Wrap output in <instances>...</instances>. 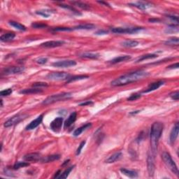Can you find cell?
Segmentation results:
<instances>
[{"instance_id": "cell-1", "label": "cell", "mask_w": 179, "mask_h": 179, "mask_svg": "<svg viewBox=\"0 0 179 179\" xmlns=\"http://www.w3.org/2000/svg\"><path fill=\"white\" fill-rule=\"evenodd\" d=\"M148 74H149L148 72L143 70L129 73V74H125V75L121 76L118 78L115 79L111 82V85L113 86H122V85L137 81L144 77L148 76Z\"/></svg>"}, {"instance_id": "cell-2", "label": "cell", "mask_w": 179, "mask_h": 179, "mask_svg": "<svg viewBox=\"0 0 179 179\" xmlns=\"http://www.w3.org/2000/svg\"><path fill=\"white\" fill-rule=\"evenodd\" d=\"M163 124L161 123H154L150 129V147L151 153L153 155L156 154L158 151V146L159 140L163 131Z\"/></svg>"}, {"instance_id": "cell-3", "label": "cell", "mask_w": 179, "mask_h": 179, "mask_svg": "<svg viewBox=\"0 0 179 179\" xmlns=\"http://www.w3.org/2000/svg\"><path fill=\"white\" fill-rule=\"evenodd\" d=\"M71 97H72V93H60V94L53 95L47 97L43 102L42 104H44V105H48V104H53V103L60 102V101H63L65 100V99H70Z\"/></svg>"}, {"instance_id": "cell-4", "label": "cell", "mask_w": 179, "mask_h": 179, "mask_svg": "<svg viewBox=\"0 0 179 179\" xmlns=\"http://www.w3.org/2000/svg\"><path fill=\"white\" fill-rule=\"evenodd\" d=\"M162 158L163 161H164V164L166 166L173 172L176 176H178V169L177 167L176 164L174 162V161L172 160V156H171L169 153L167 152H164L162 155Z\"/></svg>"}, {"instance_id": "cell-5", "label": "cell", "mask_w": 179, "mask_h": 179, "mask_svg": "<svg viewBox=\"0 0 179 179\" xmlns=\"http://www.w3.org/2000/svg\"><path fill=\"white\" fill-rule=\"evenodd\" d=\"M70 78V74L66 72H54L47 76V78L51 80H68Z\"/></svg>"}, {"instance_id": "cell-6", "label": "cell", "mask_w": 179, "mask_h": 179, "mask_svg": "<svg viewBox=\"0 0 179 179\" xmlns=\"http://www.w3.org/2000/svg\"><path fill=\"white\" fill-rule=\"evenodd\" d=\"M26 117H27V115H25V114H21V113L17 114V115H14V116H13L11 118H9L7 121H6L5 123H4V127H9L18 124V123H20V121L24 120Z\"/></svg>"}, {"instance_id": "cell-7", "label": "cell", "mask_w": 179, "mask_h": 179, "mask_svg": "<svg viewBox=\"0 0 179 179\" xmlns=\"http://www.w3.org/2000/svg\"><path fill=\"white\" fill-rule=\"evenodd\" d=\"M142 29L141 27H114L111 31L116 34H133Z\"/></svg>"}, {"instance_id": "cell-8", "label": "cell", "mask_w": 179, "mask_h": 179, "mask_svg": "<svg viewBox=\"0 0 179 179\" xmlns=\"http://www.w3.org/2000/svg\"><path fill=\"white\" fill-rule=\"evenodd\" d=\"M155 155H153L151 152H150L148 155V160H147V164H148V171L150 176H153L155 172Z\"/></svg>"}, {"instance_id": "cell-9", "label": "cell", "mask_w": 179, "mask_h": 179, "mask_svg": "<svg viewBox=\"0 0 179 179\" xmlns=\"http://www.w3.org/2000/svg\"><path fill=\"white\" fill-rule=\"evenodd\" d=\"M63 123V118L62 117H58L55 120H53L51 122L50 125V127L51 130H53L55 132H58L61 129L62 125Z\"/></svg>"}, {"instance_id": "cell-10", "label": "cell", "mask_w": 179, "mask_h": 179, "mask_svg": "<svg viewBox=\"0 0 179 179\" xmlns=\"http://www.w3.org/2000/svg\"><path fill=\"white\" fill-rule=\"evenodd\" d=\"M25 68L22 66H11V67H8L3 70L2 74L4 75H11V74H19L24 72Z\"/></svg>"}, {"instance_id": "cell-11", "label": "cell", "mask_w": 179, "mask_h": 179, "mask_svg": "<svg viewBox=\"0 0 179 179\" xmlns=\"http://www.w3.org/2000/svg\"><path fill=\"white\" fill-rule=\"evenodd\" d=\"M76 64V62L74 60H62V61L55 62L53 63V66H56V67H62V68L69 67V66H75Z\"/></svg>"}, {"instance_id": "cell-12", "label": "cell", "mask_w": 179, "mask_h": 179, "mask_svg": "<svg viewBox=\"0 0 179 179\" xmlns=\"http://www.w3.org/2000/svg\"><path fill=\"white\" fill-rule=\"evenodd\" d=\"M64 44L62 41H49V42H44L41 44V46L44 48H55L62 46Z\"/></svg>"}, {"instance_id": "cell-13", "label": "cell", "mask_w": 179, "mask_h": 179, "mask_svg": "<svg viewBox=\"0 0 179 179\" xmlns=\"http://www.w3.org/2000/svg\"><path fill=\"white\" fill-rule=\"evenodd\" d=\"M42 158V157L41 156V155L37 153H29V154L25 155V157H24V160L25 161L34 162L41 161Z\"/></svg>"}, {"instance_id": "cell-14", "label": "cell", "mask_w": 179, "mask_h": 179, "mask_svg": "<svg viewBox=\"0 0 179 179\" xmlns=\"http://www.w3.org/2000/svg\"><path fill=\"white\" fill-rule=\"evenodd\" d=\"M43 117H44V115H39V117H37L35 120L32 121L31 123H30L26 127L27 130H32V129H35L36 127H37L39 126L41 123H42V122L43 120Z\"/></svg>"}, {"instance_id": "cell-15", "label": "cell", "mask_w": 179, "mask_h": 179, "mask_svg": "<svg viewBox=\"0 0 179 179\" xmlns=\"http://www.w3.org/2000/svg\"><path fill=\"white\" fill-rule=\"evenodd\" d=\"M178 131H179V125L178 123H176L174 125L173 129H172V131L170 133V137H169V141H170L171 143H174L176 140L177 137L178 135Z\"/></svg>"}, {"instance_id": "cell-16", "label": "cell", "mask_w": 179, "mask_h": 179, "mask_svg": "<svg viewBox=\"0 0 179 179\" xmlns=\"http://www.w3.org/2000/svg\"><path fill=\"white\" fill-rule=\"evenodd\" d=\"M129 5L137 7L141 10H146V9H149L152 6L151 4L148 2H145V1H137V2L131 3V4H129Z\"/></svg>"}, {"instance_id": "cell-17", "label": "cell", "mask_w": 179, "mask_h": 179, "mask_svg": "<svg viewBox=\"0 0 179 179\" xmlns=\"http://www.w3.org/2000/svg\"><path fill=\"white\" fill-rule=\"evenodd\" d=\"M164 81L163 80H160V81H157L155 82V83H153L151 84H150L149 86L148 87L146 90H144L143 93H150L151 91H154V90L158 89L160 87H161L162 85H164Z\"/></svg>"}, {"instance_id": "cell-18", "label": "cell", "mask_w": 179, "mask_h": 179, "mask_svg": "<svg viewBox=\"0 0 179 179\" xmlns=\"http://www.w3.org/2000/svg\"><path fill=\"white\" fill-rule=\"evenodd\" d=\"M77 118V114L76 112H74V113H71L70 115L69 116V118H67V120H66L65 123H64V128L69 127H70L74 122L76 121Z\"/></svg>"}, {"instance_id": "cell-19", "label": "cell", "mask_w": 179, "mask_h": 179, "mask_svg": "<svg viewBox=\"0 0 179 179\" xmlns=\"http://www.w3.org/2000/svg\"><path fill=\"white\" fill-rule=\"evenodd\" d=\"M120 172H122V174L127 176V177H129V178H137L138 176L137 172L134 170H130V169H120Z\"/></svg>"}, {"instance_id": "cell-20", "label": "cell", "mask_w": 179, "mask_h": 179, "mask_svg": "<svg viewBox=\"0 0 179 179\" xmlns=\"http://www.w3.org/2000/svg\"><path fill=\"white\" fill-rule=\"evenodd\" d=\"M131 59L130 55H122V56L117 57V58H113V60H111L110 62L111 64H117V63L122 62H125L127 60Z\"/></svg>"}, {"instance_id": "cell-21", "label": "cell", "mask_w": 179, "mask_h": 179, "mask_svg": "<svg viewBox=\"0 0 179 179\" xmlns=\"http://www.w3.org/2000/svg\"><path fill=\"white\" fill-rule=\"evenodd\" d=\"M60 155H49V156H46V157H44V158H42L40 162H42L43 163L51 162H53L55 160H58L60 159Z\"/></svg>"}, {"instance_id": "cell-22", "label": "cell", "mask_w": 179, "mask_h": 179, "mask_svg": "<svg viewBox=\"0 0 179 179\" xmlns=\"http://www.w3.org/2000/svg\"><path fill=\"white\" fill-rule=\"evenodd\" d=\"M122 157V153L121 152H117L115 153L114 154L111 155L109 158L106 160V162L107 163H113L119 160Z\"/></svg>"}, {"instance_id": "cell-23", "label": "cell", "mask_w": 179, "mask_h": 179, "mask_svg": "<svg viewBox=\"0 0 179 179\" xmlns=\"http://www.w3.org/2000/svg\"><path fill=\"white\" fill-rule=\"evenodd\" d=\"M121 45L126 48H133L139 45V42L134 40H126L121 43Z\"/></svg>"}, {"instance_id": "cell-24", "label": "cell", "mask_w": 179, "mask_h": 179, "mask_svg": "<svg viewBox=\"0 0 179 179\" xmlns=\"http://www.w3.org/2000/svg\"><path fill=\"white\" fill-rule=\"evenodd\" d=\"M91 125H92L91 123H87V124L84 125L83 126L80 127L78 128V129H76V130L74 131V134H74V136H75V137H78V136L80 135V134H81V133L83 132V131L86 130L87 129H88V128L90 127Z\"/></svg>"}, {"instance_id": "cell-25", "label": "cell", "mask_w": 179, "mask_h": 179, "mask_svg": "<svg viewBox=\"0 0 179 179\" xmlns=\"http://www.w3.org/2000/svg\"><path fill=\"white\" fill-rule=\"evenodd\" d=\"M42 90H41L40 88H31V89H25L20 91V94H24V95H27V94H36V93H42Z\"/></svg>"}, {"instance_id": "cell-26", "label": "cell", "mask_w": 179, "mask_h": 179, "mask_svg": "<svg viewBox=\"0 0 179 179\" xmlns=\"http://www.w3.org/2000/svg\"><path fill=\"white\" fill-rule=\"evenodd\" d=\"M15 34L14 33H6V34L1 36L0 39L1 42H10L15 38Z\"/></svg>"}, {"instance_id": "cell-27", "label": "cell", "mask_w": 179, "mask_h": 179, "mask_svg": "<svg viewBox=\"0 0 179 179\" xmlns=\"http://www.w3.org/2000/svg\"><path fill=\"white\" fill-rule=\"evenodd\" d=\"M158 57V55L156 54H146V55H144L141 56L137 60V62H140L143 61L145 60H150V59H153V58H156Z\"/></svg>"}, {"instance_id": "cell-28", "label": "cell", "mask_w": 179, "mask_h": 179, "mask_svg": "<svg viewBox=\"0 0 179 179\" xmlns=\"http://www.w3.org/2000/svg\"><path fill=\"white\" fill-rule=\"evenodd\" d=\"M36 13L37 15H42L44 18H48L51 15L52 11L50 10H47V9H43V10H39L36 11Z\"/></svg>"}, {"instance_id": "cell-29", "label": "cell", "mask_w": 179, "mask_h": 179, "mask_svg": "<svg viewBox=\"0 0 179 179\" xmlns=\"http://www.w3.org/2000/svg\"><path fill=\"white\" fill-rule=\"evenodd\" d=\"M9 24L11 25L12 27H13L14 28L20 30V31H25V30H26V27H25L24 25L20 24V23H18V22L10 21L9 22Z\"/></svg>"}, {"instance_id": "cell-30", "label": "cell", "mask_w": 179, "mask_h": 179, "mask_svg": "<svg viewBox=\"0 0 179 179\" xmlns=\"http://www.w3.org/2000/svg\"><path fill=\"white\" fill-rule=\"evenodd\" d=\"M99 57L98 54L92 53H85L80 55V58H88V59H97Z\"/></svg>"}, {"instance_id": "cell-31", "label": "cell", "mask_w": 179, "mask_h": 179, "mask_svg": "<svg viewBox=\"0 0 179 179\" xmlns=\"http://www.w3.org/2000/svg\"><path fill=\"white\" fill-rule=\"evenodd\" d=\"M93 28H95V25L92 24H85L78 25L73 29H92Z\"/></svg>"}, {"instance_id": "cell-32", "label": "cell", "mask_w": 179, "mask_h": 179, "mask_svg": "<svg viewBox=\"0 0 179 179\" xmlns=\"http://www.w3.org/2000/svg\"><path fill=\"white\" fill-rule=\"evenodd\" d=\"M88 76L86 75H80V76H75L70 78L69 80H67V83H71V82H74V81H76V80H83V79L85 78H88Z\"/></svg>"}, {"instance_id": "cell-33", "label": "cell", "mask_w": 179, "mask_h": 179, "mask_svg": "<svg viewBox=\"0 0 179 179\" xmlns=\"http://www.w3.org/2000/svg\"><path fill=\"white\" fill-rule=\"evenodd\" d=\"M179 43L178 38L177 37H174V38H171V39H168L167 42H165L166 45H169V46H178Z\"/></svg>"}, {"instance_id": "cell-34", "label": "cell", "mask_w": 179, "mask_h": 179, "mask_svg": "<svg viewBox=\"0 0 179 179\" xmlns=\"http://www.w3.org/2000/svg\"><path fill=\"white\" fill-rule=\"evenodd\" d=\"M74 166L67 168V169H66L62 174H60V176L58 178H67L68 176L69 175V174L71 173V172H72V171L73 170V169H74Z\"/></svg>"}, {"instance_id": "cell-35", "label": "cell", "mask_w": 179, "mask_h": 179, "mask_svg": "<svg viewBox=\"0 0 179 179\" xmlns=\"http://www.w3.org/2000/svg\"><path fill=\"white\" fill-rule=\"evenodd\" d=\"M29 166V164L27 162H17L13 166L14 169H19L20 168L25 167Z\"/></svg>"}, {"instance_id": "cell-36", "label": "cell", "mask_w": 179, "mask_h": 179, "mask_svg": "<svg viewBox=\"0 0 179 179\" xmlns=\"http://www.w3.org/2000/svg\"><path fill=\"white\" fill-rule=\"evenodd\" d=\"M72 4H75L76 6H78V7L81 8V9H85V10L89 9V8H90L88 4H85V3H83V2H80V1H74V2H72Z\"/></svg>"}, {"instance_id": "cell-37", "label": "cell", "mask_w": 179, "mask_h": 179, "mask_svg": "<svg viewBox=\"0 0 179 179\" xmlns=\"http://www.w3.org/2000/svg\"><path fill=\"white\" fill-rule=\"evenodd\" d=\"M178 28L177 26H175V25H171L169 27H168L167 29L165 30L166 32L167 33H173L175 32H178Z\"/></svg>"}, {"instance_id": "cell-38", "label": "cell", "mask_w": 179, "mask_h": 179, "mask_svg": "<svg viewBox=\"0 0 179 179\" xmlns=\"http://www.w3.org/2000/svg\"><path fill=\"white\" fill-rule=\"evenodd\" d=\"M32 86H33V88H44V87L48 86V84L46 83H43V82H38V83H33Z\"/></svg>"}, {"instance_id": "cell-39", "label": "cell", "mask_w": 179, "mask_h": 179, "mask_svg": "<svg viewBox=\"0 0 179 179\" xmlns=\"http://www.w3.org/2000/svg\"><path fill=\"white\" fill-rule=\"evenodd\" d=\"M141 97V95L139 93H134V94L131 95L129 97L127 98L128 101H135L137 99H139Z\"/></svg>"}, {"instance_id": "cell-40", "label": "cell", "mask_w": 179, "mask_h": 179, "mask_svg": "<svg viewBox=\"0 0 179 179\" xmlns=\"http://www.w3.org/2000/svg\"><path fill=\"white\" fill-rule=\"evenodd\" d=\"M12 89H11V88H9V89H6V90H2V91H1V93H0V95H1V97H4V96H9V95H11L12 93Z\"/></svg>"}, {"instance_id": "cell-41", "label": "cell", "mask_w": 179, "mask_h": 179, "mask_svg": "<svg viewBox=\"0 0 179 179\" xmlns=\"http://www.w3.org/2000/svg\"><path fill=\"white\" fill-rule=\"evenodd\" d=\"M32 27L34 28H44L46 27H47V25L46 24H44V23H34L33 24H32Z\"/></svg>"}, {"instance_id": "cell-42", "label": "cell", "mask_w": 179, "mask_h": 179, "mask_svg": "<svg viewBox=\"0 0 179 179\" xmlns=\"http://www.w3.org/2000/svg\"><path fill=\"white\" fill-rule=\"evenodd\" d=\"M73 29H71L69 27H55L53 29V31L55 32H67L72 31Z\"/></svg>"}, {"instance_id": "cell-43", "label": "cell", "mask_w": 179, "mask_h": 179, "mask_svg": "<svg viewBox=\"0 0 179 179\" xmlns=\"http://www.w3.org/2000/svg\"><path fill=\"white\" fill-rule=\"evenodd\" d=\"M167 18L169 19H170L171 21L174 22V23H175L176 25H178V18L177 16H174V15H167Z\"/></svg>"}, {"instance_id": "cell-44", "label": "cell", "mask_w": 179, "mask_h": 179, "mask_svg": "<svg viewBox=\"0 0 179 179\" xmlns=\"http://www.w3.org/2000/svg\"><path fill=\"white\" fill-rule=\"evenodd\" d=\"M170 97H172V99H174V100L178 101L179 99V93L178 90L176 92H174L173 93H172V94L170 95Z\"/></svg>"}, {"instance_id": "cell-45", "label": "cell", "mask_w": 179, "mask_h": 179, "mask_svg": "<svg viewBox=\"0 0 179 179\" xmlns=\"http://www.w3.org/2000/svg\"><path fill=\"white\" fill-rule=\"evenodd\" d=\"M47 61H48V59L46 58H39V59L36 60V62H37L38 64H46V63L47 62Z\"/></svg>"}, {"instance_id": "cell-46", "label": "cell", "mask_w": 179, "mask_h": 179, "mask_svg": "<svg viewBox=\"0 0 179 179\" xmlns=\"http://www.w3.org/2000/svg\"><path fill=\"white\" fill-rule=\"evenodd\" d=\"M60 6L62 8H64V9H69V10H71L72 11V12L75 13L76 14H79V13L77 12V11L76 10V9H74V8L72 7V6H68V5H63V4H62V5H60Z\"/></svg>"}, {"instance_id": "cell-47", "label": "cell", "mask_w": 179, "mask_h": 179, "mask_svg": "<svg viewBox=\"0 0 179 179\" xmlns=\"http://www.w3.org/2000/svg\"><path fill=\"white\" fill-rule=\"evenodd\" d=\"M85 141H82L81 143H80V145H79L78 148V149H77V150H76V155H78L79 154H80V152H81V150H82V148H83L84 145H85Z\"/></svg>"}, {"instance_id": "cell-48", "label": "cell", "mask_w": 179, "mask_h": 179, "mask_svg": "<svg viewBox=\"0 0 179 179\" xmlns=\"http://www.w3.org/2000/svg\"><path fill=\"white\" fill-rule=\"evenodd\" d=\"M108 33H109V32L107 31V30L102 29V30H99V31L97 32L95 34H97V35H104V34H107Z\"/></svg>"}, {"instance_id": "cell-49", "label": "cell", "mask_w": 179, "mask_h": 179, "mask_svg": "<svg viewBox=\"0 0 179 179\" xmlns=\"http://www.w3.org/2000/svg\"><path fill=\"white\" fill-rule=\"evenodd\" d=\"M178 63H176V64H172V65H170L168 66V69H178Z\"/></svg>"}, {"instance_id": "cell-50", "label": "cell", "mask_w": 179, "mask_h": 179, "mask_svg": "<svg viewBox=\"0 0 179 179\" xmlns=\"http://www.w3.org/2000/svg\"><path fill=\"white\" fill-rule=\"evenodd\" d=\"M93 102H91V101H86L85 102H83V103H81V104H80V106H87V105H90V104H93Z\"/></svg>"}]
</instances>
